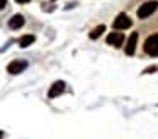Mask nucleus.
I'll return each mask as SVG.
<instances>
[{"label":"nucleus","instance_id":"7ed1b4c3","mask_svg":"<svg viewBox=\"0 0 158 139\" xmlns=\"http://www.w3.org/2000/svg\"><path fill=\"white\" fill-rule=\"evenodd\" d=\"M112 27H114L116 31H121V29H127V27H131V17L127 15V14H124V12L117 14L116 20L112 22Z\"/></svg>","mask_w":158,"mask_h":139},{"label":"nucleus","instance_id":"9d476101","mask_svg":"<svg viewBox=\"0 0 158 139\" xmlns=\"http://www.w3.org/2000/svg\"><path fill=\"white\" fill-rule=\"evenodd\" d=\"M102 32H106V26H104V24H100V26H97L95 29L89 34V36H90V39H99V37L102 36Z\"/></svg>","mask_w":158,"mask_h":139},{"label":"nucleus","instance_id":"20e7f679","mask_svg":"<svg viewBox=\"0 0 158 139\" xmlns=\"http://www.w3.org/2000/svg\"><path fill=\"white\" fill-rule=\"evenodd\" d=\"M27 66H29V63L26 59H14V61H10V63H9L7 71L10 75H19V73H22V71H24Z\"/></svg>","mask_w":158,"mask_h":139},{"label":"nucleus","instance_id":"39448f33","mask_svg":"<svg viewBox=\"0 0 158 139\" xmlns=\"http://www.w3.org/2000/svg\"><path fill=\"white\" fill-rule=\"evenodd\" d=\"M65 87H66V83L63 80H58V81H55V83L49 87V92H48V97L49 98H56L58 95H61L63 92H65Z\"/></svg>","mask_w":158,"mask_h":139},{"label":"nucleus","instance_id":"4468645a","mask_svg":"<svg viewBox=\"0 0 158 139\" xmlns=\"http://www.w3.org/2000/svg\"><path fill=\"white\" fill-rule=\"evenodd\" d=\"M2 137H4V132H2V131H0V139H2Z\"/></svg>","mask_w":158,"mask_h":139},{"label":"nucleus","instance_id":"0eeeda50","mask_svg":"<svg viewBox=\"0 0 158 139\" xmlns=\"http://www.w3.org/2000/svg\"><path fill=\"white\" fill-rule=\"evenodd\" d=\"M106 41H107V44H110V46L119 47V46H123V43H124V36H123V32H110Z\"/></svg>","mask_w":158,"mask_h":139},{"label":"nucleus","instance_id":"f257e3e1","mask_svg":"<svg viewBox=\"0 0 158 139\" xmlns=\"http://www.w3.org/2000/svg\"><path fill=\"white\" fill-rule=\"evenodd\" d=\"M158 9V2L156 0H150V2H144L143 5L138 9V17L139 19H146L151 14H155V10Z\"/></svg>","mask_w":158,"mask_h":139},{"label":"nucleus","instance_id":"f8f14e48","mask_svg":"<svg viewBox=\"0 0 158 139\" xmlns=\"http://www.w3.org/2000/svg\"><path fill=\"white\" fill-rule=\"evenodd\" d=\"M7 7V0H0V10H4Z\"/></svg>","mask_w":158,"mask_h":139},{"label":"nucleus","instance_id":"6e6552de","mask_svg":"<svg viewBox=\"0 0 158 139\" xmlns=\"http://www.w3.org/2000/svg\"><path fill=\"white\" fill-rule=\"evenodd\" d=\"M24 24H26V19H24L22 14H15V15H12L10 19H9V27H10V29H21Z\"/></svg>","mask_w":158,"mask_h":139},{"label":"nucleus","instance_id":"2eb2a0df","mask_svg":"<svg viewBox=\"0 0 158 139\" xmlns=\"http://www.w3.org/2000/svg\"><path fill=\"white\" fill-rule=\"evenodd\" d=\"M51 2H55V0H51Z\"/></svg>","mask_w":158,"mask_h":139},{"label":"nucleus","instance_id":"9b49d317","mask_svg":"<svg viewBox=\"0 0 158 139\" xmlns=\"http://www.w3.org/2000/svg\"><path fill=\"white\" fill-rule=\"evenodd\" d=\"M153 71H158V66H150V68H146L143 73L144 75H150V73H153Z\"/></svg>","mask_w":158,"mask_h":139},{"label":"nucleus","instance_id":"423d86ee","mask_svg":"<svg viewBox=\"0 0 158 139\" xmlns=\"http://www.w3.org/2000/svg\"><path fill=\"white\" fill-rule=\"evenodd\" d=\"M136 44H138V32H131L129 39H127V44L126 47H124V51H126L127 56H133L134 51H136Z\"/></svg>","mask_w":158,"mask_h":139},{"label":"nucleus","instance_id":"ddd939ff","mask_svg":"<svg viewBox=\"0 0 158 139\" xmlns=\"http://www.w3.org/2000/svg\"><path fill=\"white\" fill-rule=\"evenodd\" d=\"M17 3H27V2H31V0H15Z\"/></svg>","mask_w":158,"mask_h":139},{"label":"nucleus","instance_id":"1a4fd4ad","mask_svg":"<svg viewBox=\"0 0 158 139\" xmlns=\"http://www.w3.org/2000/svg\"><path fill=\"white\" fill-rule=\"evenodd\" d=\"M34 41H36V37L32 36V34H26V36H22L21 39H19V46H21V47H27V46H31Z\"/></svg>","mask_w":158,"mask_h":139},{"label":"nucleus","instance_id":"f03ea898","mask_svg":"<svg viewBox=\"0 0 158 139\" xmlns=\"http://www.w3.org/2000/svg\"><path fill=\"white\" fill-rule=\"evenodd\" d=\"M144 53L150 54V56H158V34L150 36L144 41Z\"/></svg>","mask_w":158,"mask_h":139}]
</instances>
